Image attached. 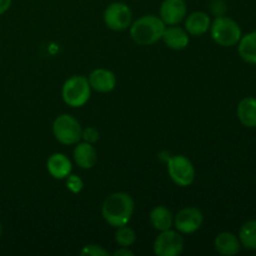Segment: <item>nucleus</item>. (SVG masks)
Returning a JSON list of instances; mask_svg holds the SVG:
<instances>
[{"mask_svg": "<svg viewBox=\"0 0 256 256\" xmlns=\"http://www.w3.org/2000/svg\"><path fill=\"white\" fill-rule=\"evenodd\" d=\"M135 204L132 198L126 192H114L104 200L102 205V219L112 228L129 224L134 214Z\"/></svg>", "mask_w": 256, "mask_h": 256, "instance_id": "nucleus-1", "label": "nucleus"}, {"mask_svg": "<svg viewBox=\"0 0 256 256\" xmlns=\"http://www.w3.org/2000/svg\"><path fill=\"white\" fill-rule=\"evenodd\" d=\"M166 25L156 15H142L130 25V36L142 46L152 45L162 40Z\"/></svg>", "mask_w": 256, "mask_h": 256, "instance_id": "nucleus-2", "label": "nucleus"}, {"mask_svg": "<svg viewBox=\"0 0 256 256\" xmlns=\"http://www.w3.org/2000/svg\"><path fill=\"white\" fill-rule=\"evenodd\" d=\"M210 34L212 40L220 46H235L242 36L240 25L234 19L224 15H219L212 20L210 25Z\"/></svg>", "mask_w": 256, "mask_h": 256, "instance_id": "nucleus-3", "label": "nucleus"}, {"mask_svg": "<svg viewBox=\"0 0 256 256\" xmlns=\"http://www.w3.org/2000/svg\"><path fill=\"white\" fill-rule=\"evenodd\" d=\"M92 86L88 78L82 75H74L64 82L62 89V96L65 104L72 108H80L90 99Z\"/></svg>", "mask_w": 256, "mask_h": 256, "instance_id": "nucleus-4", "label": "nucleus"}, {"mask_svg": "<svg viewBox=\"0 0 256 256\" xmlns=\"http://www.w3.org/2000/svg\"><path fill=\"white\" fill-rule=\"evenodd\" d=\"M82 132L80 122L69 114L59 115L52 124V134L60 144L75 145L82 140Z\"/></svg>", "mask_w": 256, "mask_h": 256, "instance_id": "nucleus-5", "label": "nucleus"}, {"mask_svg": "<svg viewBox=\"0 0 256 256\" xmlns=\"http://www.w3.org/2000/svg\"><path fill=\"white\" fill-rule=\"evenodd\" d=\"M168 172L178 186L186 188L194 182L195 168L184 155H174L168 160Z\"/></svg>", "mask_w": 256, "mask_h": 256, "instance_id": "nucleus-6", "label": "nucleus"}, {"mask_svg": "<svg viewBox=\"0 0 256 256\" xmlns=\"http://www.w3.org/2000/svg\"><path fill=\"white\" fill-rule=\"evenodd\" d=\"M105 25L114 32H122L130 28L132 20V9L122 2H112L106 6L102 14Z\"/></svg>", "mask_w": 256, "mask_h": 256, "instance_id": "nucleus-7", "label": "nucleus"}, {"mask_svg": "<svg viewBox=\"0 0 256 256\" xmlns=\"http://www.w3.org/2000/svg\"><path fill=\"white\" fill-rule=\"evenodd\" d=\"M152 249L156 256H178L184 250V238L179 232L172 229L160 232Z\"/></svg>", "mask_w": 256, "mask_h": 256, "instance_id": "nucleus-8", "label": "nucleus"}, {"mask_svg": "<svg viewBox=\"0 0 256 256\" xmlns=\"http://www.w3.org/2000/svg\"><path fill=\"white\" fill-rule=\"evenodd\" d=\"M204 215L198 208L186 206L174 216V226L180 234H192L202 228Z\"/></svg>", "mask_w": 256, "mask_h": 256, "instance_id": "nucleus-9", "label": "nucleus"}, {"mask_svg": "<svg viewBox=\"0 0 256 256\" xmlns=\"http://www.w3.org/2000/svg\"><path fill=\"white\" fill-rule=\"evenodd\" d=\"M186 14L185 0H164L160 5L159 18L165 25H178L186 18Z\"/></svg>", "mask_w": 256, "mask_h": 256, "instance_id": "nucleus-10", "label": "nucleus"}, {"mask_svg": "<svg viewBox=\"0 0 256 256\" xmlns=\"http://www.w3.org/2000/svg\"><path fill=\"white\" fill-rule=\"evenodd\" d=\"M88 80H89L92 89L99 92H110L116 86V78H115L114 72L104 69V68L92 70L88 76Z\"/></svg>", "mask_w": 256, "mask_h": 256, "instance_id": "nucleus-11", "label": "nucleus"}, {"mask_svg": "<svg viewBox=\"0 0 256 256\" xmlns=\"http://www.w3.org/2000/svg\"><path fill=\"white\" fill-rule=\"evenodd\" d=\"M214 248L220 255L224 256H234L242 252V246L240 242L239 236L234 232H222L215 238Z\"/></svg>", "mask_w": 256, "mask_h": 256, "instance_id": "nucleus-12", "label": "nucleus"}, {"mask_svg": "<svg viewBox=\"0 0 256 256\" xmlns=\"http://www.w3.org/2000/svg\"><path fill=\"white\" fill-rule=\"evenodd\" d=\"M162 40L168 48L172 50L185 49L190 42L186 30L178 25H169L168 28H165Z\"/></svg>", "mask_w": 256, "mask_h": 256, "instance_id": "nucleus-13", "label": "nucleus"}, {"mask_svg": "<svg viewBox=\"0 0 256 256\" xmlns=\"http://www.w3.org/2000/svg\"><path fill=\"white\" fill-rule=\"evenodd\" d=\"M46 169L49 174L55 179H66L72 169V162L66 155L62 152H55L50 155L46 162Z\"/></svg>", "mask_w": 256, "mask_h": 256, "instance_id": "nucleus-14", "label": "nucleus"}, {"mask_svg": "<svg viewBox=\"0 0 256 256\" xmlns=\"http://www.w3.org/2000/svg\"><path fill=\"white\" fill-rule=\"evenodd\" d=\"M212 25L210 16L205 12H194L185 18V26L188 34L192 36H200L208 32Z\"/></svg>", "mask_w": 256, "mask_h": 256, "instance_id": "nucleus-15", "label": "nucleus"}, {"mask_svg": "<svg viewBox=\"0 0 256 256\" xmlns=\"http://www.w3.org/2000/svg\"><path fill=\"white\" fill-rule=\"evenodd\" d=\"M236 116L242 126L256 129V98L246 96L242 99L236 108Z\"/></svg>", "mask_w": 256, "mask_h": 256, "instance_id": "nucleus-16", "label": "nucleus"}, {"mask_svg": "<svg viewBox=\"0 0 256 256\" xmlns=\"http://www.w3.org/2000/svg\"><path fill=\"white\" fill-rule=\"evenodd\" d=\"M74 149V160L82 169H92L98 162V154L92 144L86 142H76Z\"/></svg>", "mask_w": 256, "mask_h": 256, "instance_id": "nucleus-17", "label": "nucleus"}, {"mask_svg": "<svg viewBox=\"0 0 256 256\" xmlns=\"http://www.w3.org/2000/svg\"><path fill=\"white\" fill-rule=\"evenodd\" d=\"M150 224L158 232H165V230L172 229L174 225V215L164 205L155 206L150 212Z\"/></svg>", "mask_w": 256, "mask_h": 256, "instance_id": "nucleus-18", "label": "nucleus"}, {"mask_svg": "<svg viewBox=\"0 0 256 256\" xmlns=\"http://www.w3.org/2000/svg\"><path fill=\"white\" fill-rule=\"evenodd\" d=\"M238 52L245 62L256 65V30L240 38L238 42Z\"/></svg>", "mask_w": 256, "mask_h": 256, "instance_id": "nucleus-19", "label": "nucleus"}, {"mask_svg": "<svg viewBox=\"0 0 256 256\" xmlns=\"http://www.w3.org/2000/svg\"><path fill=\"white\" fill-rule=\"evenodd\" d=\"M239 240L242 246L250 252H256V219L244 222L239 230Z\"/></svg>", "mask_w": 256, "mask_h": 256, "instance_id": "nucleus-20", "label": "nucleus"}, {"mask_svg": "<svg viewBox=\"0 0 256 256\" xmlns=\"http://www.w3.org/2000/svg\"><path fill=\"white\" fill-rule=\"evenodd\" d=\"M136 240V234H135L134 230L130 226L126 225H122V226L116 228V232H115V242L122 248H129Z\"/></svg>", "mask_w": 256, "mask_h": 256, "instance_id": "nucleus-21", "label": "nucleus"}, {"mask_svg": "<svg viewBox=\"0 0 256 256\" xmlns=\"http://www.w3.org/2000/svg\"><path fill=\"white\" fill-rule=\"evenodd\" d=\"M80 255L82 256H108L109 252L108 250H105L104 248L99 246V245H85L84 248L80 252Z\"/></svg>", "mask_w": 256, "mask_h": 256, "instance_id": "nucleus-22", "label": "nucleus"}, {"mask_svg": "<svg viewBox=\"0 0 256 256\" xmlns=\"http://www.w3.org/2000/svg\"><path fill=\"white\" fill-rule=\"evenodd\" d=\"M66 186L70 192L76 194V192H80L82 190L84 182H82V180L80 179L79 176H76V175H69V176L66 178Z\"/></svg>", "mask_w": 256, "mask_h": 256, "instance_id": "nucleus-23", "label": "nucleus"}, {"mask_svg": "<svg viewBox=\"0 0 256 256\" xmlns=\"http://www.w3.org/2000/svg\"><path fill=\"white\" fill-rule=\"evenodd\" d=\"M99 138H100L99 132H98L95 128L88 126L86 129H82V139L84 140V142H90V144H94V142H96L98 140H99Z\"/></svg>", "mask_w": 256, "mask_h": 256, "instance_id": "nucleus-24", "label": "nucleus"}, {"mask_svg": "<svg viewBox=\"0 0 256 256\" xmlns=\"http://www.w3.org/2000/svg\"><path fill=\"white\" fill-rule=\"evenodd\" d=\"M12 0H0V15L9 10V8L12 6Z\"/></svg>", "mask_w": 256, "mask_h": 256, "instance_id": "nucleus-25", "label": "nucleus"}, {"mask_svg": "<svg viewBox=\"0 0 256 256\" xmlns=\"http://www.w3.org/2000/svg\"><path fill=\"white\" fill-rule=\"evenodd\" d=\"M112 255H114V256H132V255H134V252H132V250L128 249V248H122V249L116 250V252H115Z\"/></svg>", "mask_w": 256, "mask_h": 256, "instance_id": "nucleus-26", "label": "nucleus"}, {"mask_svg": "<svg viewBox=\"0 0 256 256\" xmlns=\"http://www.w3.org/2000/svg\"><path fill=\"white\" fill-rule=\"evenodd\" d=\"M2 224H0V236H2Z\"/></svg>", "mask_w": 256, "mask_h": 256, "instance_id": "nucleus-27", "label": "nucleus"}, {"mask_svg": "<svg viewBox=\"0 0 256 256\" xmlns=\"http://www.w3.org/2000/svg\"><path fill=\"white\" fill-rule=\"evenodd\" d=\"M255 254H256V252H255Z\"/></svg>", "mask_w": 256, "mask_h": 256, "instance_id": "nucleus-28", "label": "nucleus"}]
</instances>
